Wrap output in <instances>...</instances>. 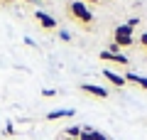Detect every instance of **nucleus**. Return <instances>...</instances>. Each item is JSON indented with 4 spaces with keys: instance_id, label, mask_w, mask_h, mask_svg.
Wrapping results in <instances>:
<instances>
[{
    "instance_id": "obj_16",
    "label": "nucleus",
    "mask_w": 147,
    "mask_h": 140,
    "mask_svg": "<svg viewBox=\"0 0 147 140\" xmlns=\"http://www.w3.org/2000/svg\"><path fill=\"white\" fill-rule=\"evenodd\" d=\"M5 3H12V0H5Z\"/></svg>"
},
{
    "instance_id": "obj_11",
    "label": "nucleus",
    "mask_w": 147,
    "mask_h": 140,
    "mask_svg": "<svg viewBox=\"0 0 147 140\" xmlns=\"http://www.w3.org/2000/svg\"><path fill=\"white\" fill-rule=\"evenodd\" d=\"M59 39H61V42H69V39H71V35H69V32H59Z\"/></svg>"
},
{
    "instance_id": "obj_10",
    "label": "nucleus",
    "mask_w": 147,
    "mask_h": 140,
    "mask_svg": "<svg viewBox=\"0 0 147 140\" xmlns=\"http://www.w3.org/2000/svg\"><path fill=\"white\" fill-rule=\"evenodd\" d=\"M66 135H69V138H74V140H79V135H81V125H71V128H66Z\"/></svg>"
},
{
    "instance_id": "obj_4",
    "label": "nucleus",
    "mask_w": 147,
    "mask_h": 140,
    "mask_svg": "<svg viewBox=\"0 0 147 140\" xmlns=\"http://www.w3.org/2000/svg\"><path fill=\"white\" fill-rule=\"evenodd\" d=\"M81 91L88 96H96V99H108V88L96 86V84H81Z\"/></svg>"
},
{
    "instance_id": "obj_2",
    "label": "nucleus",
    "mask_w": 147,
    "mask_h": 140,
    "mask_svg": "<svg viewBox=\"0 0 147 140\" xmlns=\"http://www.w3.org/2000/svg\"><path fill=\"white\" fill-rule=\"evenodd\" d=\"M113 44H118L120 49H123V47H132V44H135L132 27L130 25H118L115 30H113Z\"/></svg>"
},
{
    "instance_id": "obj_5",
    "label": "nucleus",
    "mask_w": 147,
    "mask_h": 140,
    "mask_svg": "<svg viewBox=\"0 0 147 140\" xmlns=\"http://www.w3.org/2000/svg\"><path fill=\"white\" fill-rule=\"evenodd\" d=\"M34 17H37V22H39L44 30H57V20H54L52 15H47V12H42V10H34Z\"/></svg>"
},
{
    "instance_id": "obj_15",
    "label": "nucleus",
    "mask_w": 147,
    "mask_h": 140,
    "mask_svg": "<svg viewBox=\"0 0 147 140\" xmlns=\"http://www.w3.org/2000/svg\"><path fill=\"white\" fill-rule=\"evenodd\" d=\"M25 3H32V0H25Z\"/></svg>"
},
{
    "instance_id": "obj_8",
    "label": "nucleus",
    "mask_w": 147,
    "mask_h": 140,
    "mask_svg": "<svg viewBox=\"0 0 147 140\" xmlns=\"http://www.w3.org/2000/svg\"><path fill=\"white\" fill-rule=\"evenodd\" d=\"M76 111L74 108H59V111H49L47 113V120H57V118H69V116H74Z\"/></svg>"
},
{
    "instance_id": "obj_9",
    "label": "nucleus",
    "mask_w": 147,
    "mask_h": 140,
    "mask_svg": "<svg viewBox=\"0 0 147 140\" xmlns=\"http://www.w3.org/2000/svg\"><path fill=\"white\" fill-rule=\"evenodd\" d=\"M93 125H81V135H79V140H96L93 138Z\"/></svg>"
},
{
    "instance_id": "obj_3",
    "label": "nucleus",
    "mask_w": 147,
    "mask_h": 140,
    "mask_svg": "<svg viewBox=\"0 0 147 140\" xmlns=\"http://www.w3.org/2000/svg\"><path fill=\"white\" fill-rule=\"evenodd\" d=\"M98 57L103 59V62H113V64H120V67H127V64H130V62H127V57H125V54H120V52L115 54V52H108V49H103Z\"/></svg>"
},
{
    "instance_id": "obj_14",
    "label": "nucleus",
    "mask_w": 147,
    "mask_h": 140,
    "mask_svg": "<svg viewBox=\"0 0 147 140\" xmlns=\"http://www.w3.org/2000/svg\"><path fill=\"white\" fill-rule=\"evenodd\" d=\"M84 3H98V0H84Z\"/></svg>"
},
{
    "instance_id": "obj_7",
    "label": "nucleus",
    "mask_w": 147,
    "mask_h": 140,
    "mask_svg": "<svg viewBox=\"0 0 147 140\" xmlns=\"http://www.w3.org/2000/svg\"><path fill=\"white\" fill-rule=\"evenodd\" d=\"M125 81L127 84H135V86H140V88L147 91V76H140V74H135V71H127L125 74Z\"/></svg>"
},
{
    "instance_id": "obj_12",
    "label": "nucleus",
    "mask_w": 147,
    "mask_h": 140,
    "mask_svg": "<svg viewBox=\"0 0 147 140\" xmlns=\"http://www.w3.org/2000/svg\"><path fill=\"white\" fill-rule=\"evenodd\" d=\"M54 93H57L54 88H42V96H54Z\"/></svg>"
},
{
    "instance_id": "obj_6",
    "label": "nucleus",
    "mask_w": 147,
    "mask_h": 140,
    "mask_svg": "<svg viewBox=\"0 0 147 140\" xmlns=\"http://www.w3.org/2000/svg\"><path fill=\"white\" fill-rule=\"evenodd\" d=\"M103 76L108 79V81L113 84L115 88H125V84H127L125 76H120V74H115V71H110V69H103Z\"/></svg>"
},
{
    "instance_id": "obj_13",
    "label": "nucleus",
    "mask_w": 147,
    "mask_h": 140,
    "mask_svg": "<svg viewBox=\"0 0 147 140\" xmlns=\"http://www.w3.org/2000/svg\"><path fill=\"white\" fill-rule=\"evenodd\" d=\"M140 44L147 49V32H142V37H140Z\"/></svg>"
},
{
    "instance_id": "obj_1",
    "label": "nucleus",
    "mask_w": 147,
    "mask_h": 140,
    "mask_svg": "<svg viewBox=\"0 0 147 140\" xmlns=\"http://www.w3.org/2000/svg\"><path fill=\"white\" fill-rule=\"evenodd\" d=\"M69 12H71L74 20L81 22V25H91V22H93V12L86 7L84 0H76V3H71V5H69Z\"/></svg>"
}]
</instances>
